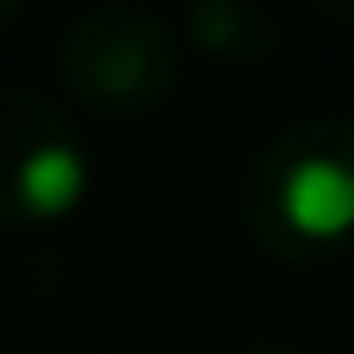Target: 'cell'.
I'll return each mask as SVG.
<instances>
[{
  "label": "cell",
  "instance_id": "6",
  "mask_svg": "<svg viewBox=\"0 0 354 354\" xmlns=\"http://www.w3.org/2000/svg\"><path fill=\"white\" fill-rule=\"evenodd\" d=\"M22 22V0H0V33Z\"/></svg>",
  "mask_w": 354,
  "mask_h": 354
},
{
  "label": "cell",
  "instance_id": "5",
  "mask_svg": "<svg viewBox=\"0 0 354 354\" xmlns=\"http://www.w3.org/2000/svg\"><path fill=\"white\" fill-rule=\"evenodd\" d=\"M232 354H304V348L288 343V337H254V343H243V348H232Z\"/></svg>",
  "mask_w": 354,
  "mask_h": 354
},
{
  "label": "cell",
  "instance_id": "7",
  "mask_svg": "<svg viewBox=\"0 0 354 354\" xmlns=\"http://www.w3.org/2000/svg\"><path fill=\"white\" fill-rule=\"evenodd\" d=\"M321 17H332V22H354V6H315Z\"/></svg>",
  "mask_w": 354,
  "mask_h": 354
},
{
  "label": "cell",
  "instance_id": "2",
  "mask_svg": "<svg viewBox=\"0 0 354 354\" xmlns=\"http://www.w3.org/2000/svg\"><path fill=\"white\" fill-rule=\"evenodd\" d=\"M55 72L77 105L105 122H138L160 111L183 77V39L155 6L105 0L66 22L55 44Z\"/></svg>",
  "mask_w": 354,
  "mask_h": 354
},
{
  "label": "cell",
  "instance_id": "1",
  "mask_svg": "<svg viewBox=\"0 0 354 354\" xmlns=\"http://www.w3.org/2000/svg\"><path fill=\"white\" fill-rule=\"evenodd\" d=\"M249 238L282 266H321L354 243V116H304L243 166Z\"/></svg>",
  "mask_w": 354,
  "mask_h": 354
},
{
  "label": "cell",
  "instance_id": "4",
  "mask_svg": "<svg viewBox=\"0 0 354 354\" xmlns=\"http://www.w3.org/2000/svg\"><path fill=\"white\" fill-rule=\"evenodd\" d=\"M288 17L271 0H199L183 11L177 39L221 61H271L282 50Z\"/></svg>",
  "mask_w": 354,
  "mask_h": 354
},
{
  "label": "cell",
  "instance_id": "3",
  "mask_svg": "<svg viewBox=\"0 0 354 354\" xmlns=\"http://www.w3.org/2000/svg\"><path fill=\"white\" fill-rule=\"evenodd\" d=\"M88 144L39 88L0 83V227H44L88 199Z\"/></svg>",
  "mask_w": 354,
  "mask_h": 354
}]
</instances>
